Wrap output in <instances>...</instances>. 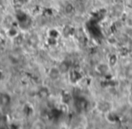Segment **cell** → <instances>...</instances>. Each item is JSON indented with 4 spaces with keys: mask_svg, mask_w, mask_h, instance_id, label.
Instances as JSON below:
<instances>
[{
    "mask_svg": "<svg viewBox=\"0 0 132 129\" xmlns=\"http://www.w3.org/2000/svg\"><path fill=\"white\" fill-rule=\"evenodd\" d=\"M99 66L101 68V69L99 70L101 73H106L109 71V66L106 65V64H101V65H99Z\"/></svg>",
    "mask_w": 132,
    "mask_h": 129,
    "instance_id": "cell-3",
    "label": "cell"
},
{
    "mask_svg": "<svg viewBox=\"0 0 132 129\" xmlns=\"http://www.w3.org/2000/svg\"><path fill=\"white\" fill-rule=\"evenodd\" d=\"M130 89H131V92H132V82L130 83Z\"/></svg>",
    "mask_w": 132,
    "mask_h": 129,
    "instance_id": "cell-6",
    "label": "cell"
},
{
    "mask_svg": "<svg viewBox=\"0 0 132 129\" xmlns=\"http://www.w3.org/2000/svg\"><path fill=\"white\" fill-rule=\"evenodd\" d=\"M125 75H126L128 79H132V64H129V65H128L126 67Z\"/></svg>",
    "mask_w": 132,
    "mask_h": 129,
    "instance_id": "cell-1",
    "label": "cell"
},
{
    "mask_svg": "<svg viewBox=\"0 0 132 129\" xmlns=\"http://www.w3.org/2000/svg\"><path fill=\"white\" fill-rule=\"evenodd\" d=\"M125 35H127L128 38L132 39V26L126 25V27H125Z\"/></svg>",
    "mask_w": 132,
    "mask_h": 129,
    "instance_id": "cell-2",
    "label": "cell"
},
{
    "mask_svg": "<svg viewBox=\"0 0 132 129\" xmlns=\"http://www.w3.org/2000/svg\"><path fill=\"white\" fill-rule=\"evenodd\" d=\"M117 62V56L116 55H112L111 58L110 59V66H114Z\"/></svg>",
    "mask_w": 132,
    "mask_h": 129,
    "instance_id": "cell-4",
    "label": "cell"
},
{
    "mask_svg": "<svg viewBox=\"0 0 132 129\" xmlns=\"http://www.w3.org/2000/svg\"><path fill=\"white\" fill-rule=\"evenodd\" d=\"M127 25L132 26V17H128V18L127 19Z\"/></svg>",
    "mask_w": 132,
    "mask_h": 129,
    "instance_id": "cell-5",
    "label": "cell"
}]
</instances>
